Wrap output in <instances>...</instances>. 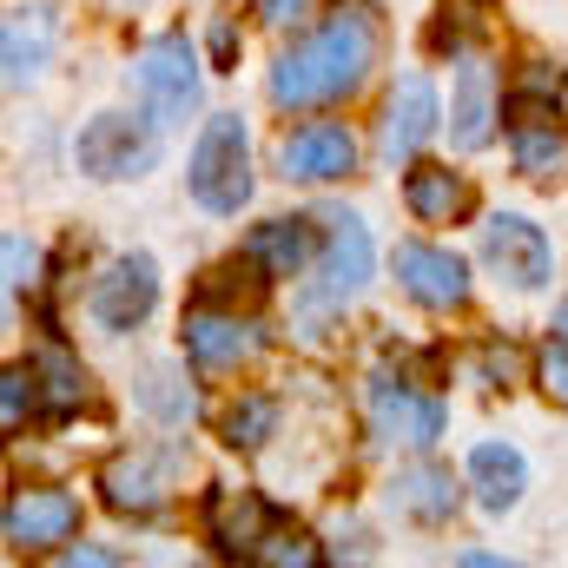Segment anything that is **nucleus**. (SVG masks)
Returning <instances> with one entry per match:
<instances>
[{
	"instance_id": "obj_1",
	"label": "nucleus",
	"mask_w": 568,
	"mask_h": 568,
	"mask_svg": "<svg viewBox=\"0 0 568 568\" xmlns=\"http://www.w3.org/2000/svg\"><path fill=\"white\" fill-rule=\"evenodd\" d=\"M377 13L364 0H337L304 40H291L272 67V106L284 113H304V106H331V100H351L364 87V73L377 67Z\"/></svg>"
},
{
	"instance_id": "obj_2",
	"label": "nucleus",
	"mask_w": 568,
	"mask_h": 568,
	"mask_svg": "<svg viewBox=\"0 0 568 568\" xmlns=\"http://www.w3.org/2000/svg\"><path fill=\"white\" fill-rule=\"evenodd\" d=\"M185 185L219 219H232L252 199V140H245V120L239 113H212L205 120V133L192 145V165H185Z\"/></svg>"
},
{
	"instance_id": "obj_3",
	"label": "nucleus",
	"mask_w": 568,
	"mask_h": 568,
	"mask_svg": "<svg viewBox=\"0 0 568 568\" xmlns=\"http://www.w3.org/2000/svg\"><path fill=\"white\" fill-rule=\"evenodd\" d=\"M133 93L159 133H172V126H185V113H199V53L185 47V33H159L133 60Z\"/></svg>"
},
{
	"instance_id": "obj_4",
	"label": "nucleus",
	"mask_w": 568,
	"mask_h": 568,
	"mask_svg": "<svg viewBox=\"0 0 568 568\" xmlns=\"http://www.w3.org/2000/svg\"><path fill=\"white\" fill-rule=\"evenodd\" d=\"M185 469V443H159V449H126L100 469V496L113 516H159L179 489Z\"/></svg>"
},
{
	"instance_id": "obj_5",
	"label": "nucleus",
	"mask_w": 568,
	"mask_h": 568,
	"mask_svg": "<svg viewBox=\"0 0 568 568\" xmlns=\"http://www.w3.org/2000/svg\"><path fill=\"white\" fill-rule=\"evenodd\" d=\"M73 159L87 179H145L159 165V126L152 120H133V113H100L87 120V133L73 140Z\"/></svg>"
},
{
	"instance_id": "obj_6",
	"label": "nucleus",
	"mask_w": 568,
	"mask_h": 568,
	"mask_svg": "<svg viewBox=\"0 0 568 568\" xmlns=\"http://www.w3.org/2000/svg\"><path fill=\"white\" fill-rule=\"evenodd\" d=\"M483 265L509 284V291H542L549 272H556V252H549L542 225H529L523 212H496L483 225Z\"/></svg>"
},
{
	"instance_id": "obj_7",
	"label": "nucleus",
	"mask_w": 568,
	"mask_h": 568,
	"mask_svg": "<svg viewBox=\"0 0 568 568\" xmlns=\"http://www.w3.org/2000/svg\"><path fill=\"white\" fill-rule=\"evenodd\" d=\"M436 126H443V100H436V87H429L424 73H404V80L390 87V100H384L377 152H384L390 165H410V159L436 140Z\"/></svg>"
},
{
	"instance_id": "obj_8",
	"label": "nucleus",
	"mask_w": 568,
	"mask_h": 568,
	"mask_svg": "<svg viewBox=\"0 0 568 568\" xmlns=\"http://www.w3.org/2000/svg\"><path fill=\"white\" fill-rule=\"evenodd\" d=\"M80 536V503L67 489H13L7 496V542L20 556H53Z\"/></svg>"
},
{
	"instance_id": "obj_9",
	"label": "nucleus",
	"mask_w": 568,
	"mask_h": 568,
	"mask_svg": "<svg viewBox=\"0 0 568 568\" xmlns=\"http://www.w3.org/2000/svg\"><path fill=\"white\" fill-rule=\"evenodd\" d=\"M152 304H159V265L145 258V252H126V258H113L93 291H87V311L106 324V331H140L145 317H152Z\"/></svg>"
},
{
	"instance_id": "obj_10",
	"label": "nucleus",
	"mask_w": 568,
	"mask_h": 568,
	"mask_svg": "<svg viewBox=\"0 0 568 568\" xmlns=\"http://www.w3.org/2000/svg\"><path fill=\"white\" fill-rule=\"evenodd\" d=\"M364 404H371L377 436H397V443H410V449H429V443L443 436V404L424 397V390H410V384L390 377V371H377V377L364 384Z\"/></svg>"
},
{
	"instance_id": "obj_11",
	"label": "nucleus",
	"mask_w": 568,
	"mask_h": 568,
	"mask_svg": "<svg viewBox=\"0 0 568 568\" xmlns=\"http://www.w3.org/2000/svg\"><path fill=\"white\" fill-rule=\"evenodd\" d=\"M278 165L297 185H331V179H344L357 165V133L337 126V120H304L297 133H284Z\"/></svg>"
},
{
	"instance_id": "obj_12",
	"label": "nucleus",
	"mask_w": 568,
	"mask_h": 568,
	"mask_svg": "<svg viewBox=\"0 0 568 568\" xmlns=\"http://www.w3.org/2000/svg\"><path fill=\"white\" fill-rule=\"evenodd\" d=\"M397 284L424 304V311H463L469 304V265L443 245H424V239H404L397 245Z\"/></svg>"
},
{
	"instance_id": "obj_13",
	"label": "nucleus",
	"mask_w": 568,
	"mask_h": 568,
	"mask_svg": "<svg viewBox=\"0 0 568 568\" xmlns=\"http://www.w3.org/2000/svg\"><path fill=\"white\" fill-rule=\"evenodd\" d=\"M324 225H331V232H324V278H317V304H351V297L371 284V265H377L371 232H364V219H357V212H331Z\"/></svg>"
},
{
	"instance_id": "obj_14",
	"label": "nucleus",
	"mask_w": 568,
	"mask_h": 568,
	"mask_svg": "<svg viewBox=\"0 0 568 568\" xmlns=\"http://www.w3.org/2000/svg\"><path fill=\"white\" fill-rule=\"evenodd\" d=\"M252 351H258L252 317H239L232 304H205V297H199V311L185 317V357H192L199 371H239Z\"/></svg>"
},
{
	"instance_id": "obj_15",
	"label": "nucleus",
	"mask_w": 568,
	"mask_h": 568,
	"mask_svg": "<svg viewBox=\"0 0 568 568\" xmlns=\"http://www.w3.org/2000/svg\"><path fill=\"white\" fill-rule=\"evenodd\" d=\"M205 529L219 542V556H239V562H258L265 536H272V503L258 489H212L205 503Z\"/></svg>"
},
{
	"instance_id": "obj_16",
	"label": "nucleus",
	"mask_w": 568,
	"mask_h": 568,
	"mask_svg": "<svg viewBox=\"0 0 568 568\" xmlns=\"http://www.w3.org/2000/svg\"><path fill=\"white\" fill-rule=\"evenodd\" d=\"M489 133H496V73H489V60H463L456 93H449V145L483 152Z\"/></svg>"
},
{
	"instance_id": "obj_17",
	"label": "nucleus",
	"mask_w": 568,
	"mask_h": 568,
	"mask_svg": "<svg viewBox=\"0 0 568 568\" xmlns=\"http://www.w3.org/2000/svg\"><path fill=\"white\" fill-rule=\"evenodd\" d=\"M27 371H33V390H40V417H47V424H67L73 410L93 404V384H87V371H80L73 351L40 344V351L27 357Z\"/></svg>"
},
{
	"instance_id": "obj_18",
	"label": "nucleus",
	"mask_w": 568,
	"mask_h": 568,
	"mask_svg": "<svg viewBox=\"0 0 568 568\" xmlns=\"http://www.w3.org/2000/svg\"><path fill=\"white\" fill-rule=\"evenodd\" d=\"M469 489H476V503H483L489 516L516 509L523 489H529V463H523V449H509V443H476V449H469Z\"/></svg>"
},
{
	"instance_id": "obj_19",
	"label": "nucleus",
	"mask_w": 568,
	"mask_h": 568,
	"mask_svg": "<svg viewBox=\"0 0 568 568\" xmlns=\"http://www.w3.org/2000/svg\"><path fill=\"white\" fill-rule=\"evenodd\" d=\"M311 252H317L311 219H265V225H252V239H245V258H252L265 278H297V272L311 265Z\"/></svg>"
},
{
	"instance_id": "obj_20",
	"label": "nucleus",
	"mask_w": 568,
	"mask_h": 568,
	"mask_svg": "<svg viewBox=\"0 0 568 568\" xmlns=\"http://www.w3.org/2000/svg\"><path fill=\"white\" fill-rule=\"evenodd\" d=\"M53 60V7H13L7 13V87H33Z\"/></svg>"
},
{
	"instance_id": "obj_21",
	"label": "nucleus",
	"mask_w": 568,
	"mask_h": 568,
	"mask_svg": "<svg viewBox=\"0 0 568 568\" xmlns=\"http://www.w3.org/2000/svg\"><path fill=\"white\" fill-rule=\"evenodd\" d=\"M509 152L523 179H562L568 140L556 126V113H509Z\"/></svg>"
},
{
	"instance_id": "obj_22",
	"label": "nucleus",
	"mask_w": 568,
	"mask_h": 568,
	"mask_svg": "<svg viewBox=\"0 0 568 568\" xmlns=\"http://www.w3.org/2000/svg\"><path fill=\"white\" fill-rule=\"evenodd\" d=\"M390 503H397L410 523H449V516H456V483H449V469H436V463H410V469L390 476Z\"/></svg>"
},
{
	"instance_id": "obj_23",
	"label": "nucleus",
	"mask_w": 568,
	"mask_h": 568,
	"mask_svg": "<svg viewBox=\"0 0 568 568\" xmlns=\"http://www.w3.org/2000/svg\"><path fill=\"white\" fill-rule=\"evenodd\" d=\"M404 205H410L424 225H449V219L469 212V185H463V172H449V165H410Z\"/></svg>"
},
{
	"instance_id": "obj_24",
	"label": "nucleus",
	"mask_w": 568,
	"mask_h": 568,
	"mask_svg": "<svg viewBox=\"0 0 568 568\" xmlns=\"http://www.w3.org/2000/svg\"><path fill=\"white\" fill-rule=\"evenodd\" d=\"M272 436H278V397L252 390V397H239V404L225 410V443H232V449H265Z\"/></svg>"
},
{
	"instance_id": "obj_25",
	"label": "nucleus",
	"mask_w": 568,
	"mask_h": 568,
	"mask_svg": "<svg viewBox=\"0 0 568 568\" xmlns=\"http://www.w3.org/2000/svg\"><path fill=\"white\" fill-rule=\"evenodd\" d=\"M265 284H272V278L245 258V272H239V265L212 272V278L199 284V297H205V304H232V311H239V304H258V291H265Z\"/></svg>"
},
{
	"instance_id": "obj_26",
	"label": "nucleus",
	"mask_w": 568,
	"mask_h": 568,
	"mask_svg": "<svg viewBox=\"0 0 568 568\" xmlns=\"http://www.w3.org/2000/svg\"><path fill=\"white\" fill-rule=\"evenodd\" d=\"M258 562L265 568H317L324 549H317V536H304V529H272L265 549H258Z\"/></svg>"
},
{
	"instance_id": "obj_27",
	"label": "nucleus",
	"mask_w": 568,
	"mask_h": 568,
	"mask_svg": "<svg viewBox=\"0 0 568 568\" xmlns=\"http://www.w3.org/2000/svg\"><path fill=\"white\" fill-rule=\"evenodd\" d=\"M179 377L159 364V371H145V384H140V404L152 410V417H165V424H185L192 417V390H172Z\"/></svg>"
},
{
	"instance_id": "obj_28",
	"label": "nucleus",
	"mask_w": 568,
	"mask_h": 568,
	"mask_svg": "<svg viewBox=\"0 0 568 568\" xmlns=\"http://www.w3.org/2000/svg\"><path fill=\"white\" fill-rule=\"evenodd\" d=\"M40 410V390H33V371L27 364H13L7 377H0V417H7V429H20L27 417Z\"/></svg>"
},
{
	"instance_id": "obj_29",
	"label": "nucleus",
	"mask_w": 568,
	"mask_h": 568,
	"mask_svg": "<svg viewBox=\"0 0 568 568\" xmlns=\"http://www.w3.org/2000/svg\"><path fill=\"white\" fill-rule=\"evenodd\" d=\"M0 258H7V291H13V297L40 284V245H33V239L7 232V239H0Z\"/></svg>"
},
{
	"instance_id": "obj_30",
	"label": "nucleus",
	"mask_w": 568,
	"mask_h": 568,
	"mask_svg": "<svg viewBox=\"0 0 568 568\" xmlns=\"http://www.w3.org/2000/svg\"><path fill=\"white\" fill-rule=\"evenodd\" d=\"M536 384H542V397H556L568 410V344H542L536 351Z\"/></svg>"
},
{
	"instance_id": "obj_31",
	"label": "nucleus",
	"mask_w": 568,
	"mask_h": 568,
	"mask_svg": "<svg viewBox=\"0 0 568 568\" xmlns=\"http://www.w3.org/2000/svg\"><path fill=\"white\" fill-rule=\"evenodd\" d=\"M205 47H212V67H239V27L232 20H212V33H205Z\"/></svg>"
},
{
	"instance_id": "obj_32",
	"label": "nucleus",
	"mask_w": 568,
	"mask_h": 568,
	"mask_svg": "<svg viewBox=\"0 0 568 568\" xmlns=\"http://www.w3.org/2000/svg\"><path fill=\"white\" fill-rule=\"evenodd\" d=\"M311 13V0H258V20L265 27H297Z\"/></svg>"
},
{
	"instance_id": "obj_33",
	"label": "nucleus",
	"mask_w": 568,
	"mask_h": 568,
	"mask_svg": "<svg viewBox=\"0 0 568 568\" xmlns=\"http://www.w3.org/2000/svg\"><path fill=\"white\" fill-rule=\"evenodd\" d=\"M60 562H87V568H113V556H106V549H60Z\"/></svg>"
},
{
	"instance_id": "obj_34",
	"label": "nucleus",
	"mask_w": 568,
	"mask_h": 568,
	"mask_svg": "<svg viewBox=\"0 0 568 568\" xmlns=\"http://www.w3.org/2000/svg\"><path fill=\"white\" fill-rule=\"evenodd\" d=\"M562 331H568V304H562Z\"/></svg>"
}]
</instances>
